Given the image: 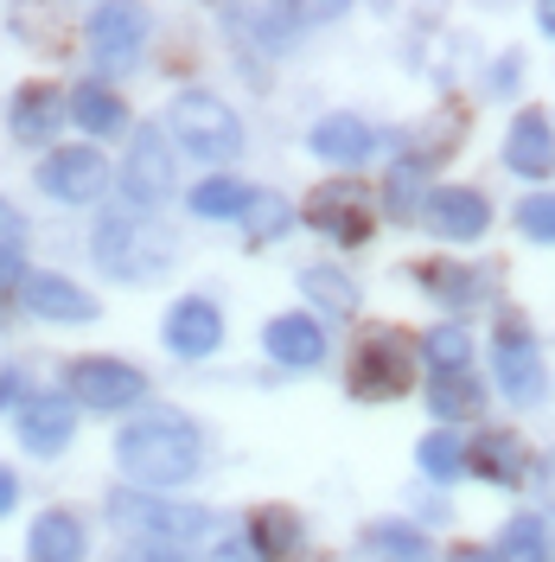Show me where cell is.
<instances>
[{
	"instance_id": "1",
	"label": "cell",
	"mask_w": 555,
	"mask_h": 562,
	"mask_svg": "<svg viewBox=\"0 0 555 562\" xmlns=\"http://www.w3.org/2000/svg\"><path fill=\"white\" fill-rule=\"evenodd\" d=\"M115 467L135 480V492L185 486L205 467V435H199V422L179 416V409H140L115 435Z\"/></svg>"
},
{
	"instance_id": "2",
	"label": "cell",
	"mask_w": 555,
	"mask_h": 562,
	"mask_svg": "<svg viewBox=\"0 0 555 562\" xmlns=\"http://www.w3.org/2000/svg\"><path fill=\"white\" fill-rule=\"evenodd\" d=\"M97 262H103L115 281H154L173 269V231H160L147 211H109V217H97Z\"/></svg>"
},
{
	"instance_id": "3",
	"label": "cell",
	"mask_w": 555,
	"mask_h": 562,
	"mask_svg": "<svg viewBox=\"0 0 555 562\" xmlns=\"http://www.w3.org/2000/svg\"><path fill=\"white\" fill-rule=\"evenodd\" d=\"M109 525L140 537L147 550H179L211 537V512L205 505H173L160 492H109Z\"/></svg>"
},
{
	"instance_id": "4",
	"label": "cell",
	"mask_w": 555,
	"mask_h": 562,
	"mask_svg": "<svg viewBox=\"0 0 555 562\" xmlns=\"http://www.w3.org/2000/svg\"><path fill=\"white\" fill-rule=\"evenodd\" d=\"M416 358H421V339H409L403 326H371L358 339V358H351V396L364 403H389L416 384Z\"/></svg>"
},
{
	"instance_id": "5",
	"label": "cell",
	"mask_w": 555,
	"mask_h": 562,
	"mask_svg": "<svg viewBox=\"0 0 555 562\" xmlns=\"http://www.w3.org/2000/svg\"><path fill=\"white\" fill-rule=\"evenodd\" d=\"M167 128H173V140L185 154H199V160H237V154H243V122H237V109L224 103V97H211V90L173 97Z\"/></svg>"
},
{
	"instance_id": "6",
	"label": "cell",
	"mask_w": 555,
	"mask_h": 562,
	"mask_svg": "<svg viewBox=\"0 0 555 562\" xmlns=\"http://www.w3.org/2000/svg\"><path fill=\"white\" fill-rule=\"evenodd\" d=\"M70 384V403H83V409H135L147 403V371L128 364V358H77L65 371Z\"/></svg>"
},
{
	"instance_id": "7",
	"label": "cell",
	"mask_w": 555,
	"mask_h": 562,
	"mask_svg": "<svg viewBox=\"0 0 555 562\" xmlns=\"http://www.w3.org/2000/svg\"><path fill=\"white\" fill-rule=\"evenodd\" d=\"M307 224L319 231V237H332V244H364L371 237V192L364 186H351V179H326V186H313L307 199Z\"/></svg>"
},
{
	"instance_id": "8",
	"label": "cell",
	"mask_w": 555,
	"mask_h": 562,
	"mask_svg": "<svg viewBox=\"0 0 555 562\" xmlns=\"http://www.w3.org/2000/svg\"><path fill=\"white\" fill-rule=\"evenodd\" d=\"M90 58H97V70H109V77H122V70L140 65V45H147V13L140 7H97L90 13Z\"/></svg>"
},
{
	"instance_id": "9",
	"label": "cell",
	"mask_w": 555,
	"mask_h": 562,
	"mask_svg": "<svg viewBox=\"0 0 555 562\" xmlns=\"http://www.w3.org/2000/svg\"><path fill=\"white\" fill-rule=\"evenodd\" d=\"M103 186H109V167L97 147H52L38 160V192L58 199V205H90Z\"/></svg>"
},
{
	"instance_id": "10",
	"label": "cell",
	"mask_w": 555,
	"mask_h": 562,
	"mask_svg": "<svg viewBox=\"0 0 555 562\" xmlns=\"http://www.w3.org/2000/svg\"><path fill=\"white\" fill-rule=\"evenodd\" d=\"M491 371H498V390L511 396V403H543V390H550V378H543V351H536V339L523 333L518 319H505L498 326V351H491Z\"/></svg>"
},
{
	"instance_id": "11",
	"label": "cell",
	"mask_w": 555,
	"mask_h": 562,
	"mask_svg": "<svg viewBox=\"0 0 555 562\" xmlns=\"http://www.w3.org/2000/svg\"><path fill=\"white\" fill-rule=\"evenodd\" d=\"M122 192L135 211H154L167 192H173V147L160 140V128H140L128 160H122Z\"/></svg>"
},
{
	"instance_id": "12",
	"label": "cell",
	"mask_w": 555,
	"mask_h": 562,
	"mask_svg": "<svg viewBox=\"0 0 555 562\" xmlns=\"http://www.w3.org/2000/svg\"><path fill=\"white\" fill-rule=\"evenodd\" d=\"M421 224L434 237H448V244H473V237H486L491 205H486V192H473V186H441V192H428Z\"/></svg>"
},
{
	"instance_id": "13",
	"label": "cell",
	"mask_w": 555,
	"mask_h": 562,
	"mask_svg": "<svg viewBox=\"0 0 555 562\" xmlns=\"http://www.w3.org/2000/svg\"><path fill=\"white\" fill-rule=\"evenodd\" d=\"M77 435V403L70 396H26L20 403V448L38 460H58Z\"/></svg>"
},
{
	"instance_id": "14",
	"label": "cell",
	"mask_w": 555,
	"mask_h": 562,
	"mask_svg": "<svg viewBox=\"0 0 555 562\" xmlns=\"http://www.w3.org/2000/svg\"><path fill=\"white\" fill-rule=\"evenodd\" d=\"M262 351H269L275 364H287V371H313V364L326 358V326L313 314H281V319H269Z\"/></svg>"
},
{
	"instance_id": "15",
	"label": "cell",
	"mask_w": 555,
	"mask_h": 562,
	"mask_svg": "<svg viewBox=\"0 0 555 562\" xmlns=\"http://www.w3.org/2000/svg\"><path fill=\"white\" fill-rule=\"evenodd\" d=\"M224 346V314L211 307V301H173V314H167V351L179 358H211V351Z\"/></svg>"
},
{
	"instance_id": "16",
	"label": "cell",
	"mask_w": 555,
	"mask_h": 562,
	"mask_svg": "<svg viewBox=\"0 0 555 562\" xmlns=\"http://www.w3.org/2000/svg\"><path fill=\"white\" fill-rule=\"evenodd\" d=\"M20 301H26V314L38 319H65V326H83V319H97V301L65 276H26L20 281Z\"/></svg>"
},
{
	"instance_id": "17",
	"label": "cell",
	"mask_w": 555,
	"mask_h": 562,
	"mask_svg": "<svg viewBox=\"0 0 555 562\" xmlns=\"http://www.w3.org/2000/svg\"><path fill=\"white\" fill-rule=\"evenodd\" d=\"M505 160H511V173L523 179H543L555 167V128L543 109H523L518 122H511V135H505Z\"/></svg>"
},
{
	"instance_id": "18",
	"label": "cell",
	"mask_w": 555,
	"mask_h": 562,
	"mask_svg": "<svg viewBox=\"0 0 555 562\" xmlns=\"http://www.w3.org/2000/svg\"><path fill=\"white\" fill-rule=\"evenodd\" d=\"M307 147L319 160H332V167H364V160L377 154V135H371V122H358V115H326V122H313Z\"/></svg>"
},
{
	"instance_id": "19",
	"label": "cell",
	"mask_w": 555,
	"mask_h": 562,
	"mask_svg": "<svg viewBox=\"0 0 555 562\" xmlns=\"http://www.w3.org/2000/svg\"><path fill=\"white\" fill-rule=\"evenodd\" d=\"M65 109L70 103H58L52 83H26V90L13 97V140H26V147H52V140H58V122H65Z\"/></svg>"
},
{
	"instance_id": "20",
	"label": "cell",
	"mask_w": 555,
	"mask_h": 562,
	"mask_svg": "<svg viewBox=\"0 0 555 562\" xmlns=\"http://www.w3.org/2000/svg\"><path fill=\"white\" fill-rule=\"evenodd\" d=\"M301 537H307V530H301V512H294V505H262V512L249 518V550L262 562H294L301 557Z\"/></svg>"
},
{
	"instance_id": "21",
	"label": "cell",
	"mask_w": 555,
	"mask_h": 562,
	"mask_svg": "<svg viewBox=\"0 0 555 562\" xmlns=\"http://www.w3.org/2000/svg\"><path fill=\"white\" fill-rule=\"evenodd\" d=\"M466 467H473L479 480H491V486H518L530 460H523V441L511 435V428H486V435L466 448Z\"/></svg>"
},
{
	"instance_id": "22",
	"label": "cell",
	"mask_w": 555,
	"mask_h": 562,
	"mask_svg": "<svg viewBox=\"0 0 555 562\" xmlns=\"http://www.w3.org/2000/svg\"><path fill=\"white\" fill-rule=\"evenodd\" d=\"M83 550H90V537H83V525L70 512L33 518V537H26V557L33 562H83Z\"/></svg>"
},
{
	"instance_id": "23",
	"label": "cell",
	"mask_w": 555,
	"mask_h": 562,
	"mask_svg": "<svg viewBox=\"0 0 555 562\" xmlns=\"http://www.w3.org/2000/svg\"><path fill=\"white\" fill-rule=\"evenodd\" d=\"M70 115H77V128H90L97 140L128 128V109H122V97H115L109 83H77V90H70Z\"/></svg>"
},
{
	"instance_id": "24",
	"label": "cell",
	"mask_w": 555,
	"mask_h": 562,
	"mask_svg": "<svg viewBox=\"0 0 555 562\" xmlns=\"http://www.w3.org/2000/svg\"><path fill=\"white\" fill-rule=\"evenodd\" d=\"M230 26H256V38H262V52H294V33L307 26V13L301 7H230L224 13Z\"/></svg>"
},
{
	"instance_id": "25",
	"label": "cell",
	"mask_w": 555,
	"mask_h": 562,
	"mask_svg": "<svg viewBox=\"0 0 555 562\" xmlns=\"http://www.w3.org/2000/svg\"><path fill=\"white\" fill-rule=\"evenodd\" d=\"M428 409L434 416H479L486 409V390H479V378L473 371H434L428 378Z\"/></svg>"
},
{
	"instance_id": "26",
	"label": "cell",
	"mask_w": 555,
	"mask_h": 562,
	"mask_svg": "<svg viewBox=\"0 0 555 562\" xmlns=\"http://www.w3.org/2000/svg\"><path fill=\"white\" fill-rule=\"evenodd\" d=\"M364 550L377 562H434V543L416 525H371L364 530Z\"/></svg>"
},
{
	"instance_id": "27",
	"label": "cell",
	"mask_w": 555,
	"mask_h": 562,
	"mask_svg": "<svg viewBox=\"0 0 555 562\" xmlns=\"http://www.w3.org/2000/svg\"><path fill=\"white\" fill-rule=\"evenodd\" d=\"M301 294L307 301H319V314H351L358 307V288H351L346 269H332V262H313V269H301Z\"/></svg>"
},
{
	"instance_id": "28",
	"label": "cell",
	"mask_w": 555,
	"mask_h": 562,
	"mask_svg": "<svg viewBox=\"0 0 555 562\" xmlns=\"http://www.w3.org/2000/svg\"><path fill=\"white\" fill-rule=\"evenodd\" d=\"M249 199H256L249 186H237V179H224V173H217V179H199L185 205H192V217H243Z\"/></svg>"
},
{
	"instance_id": "29",
	"label": "cell",
	"mask_w": 555,
	"mask_h": 562,
	"mask_svg": "<svg viewBox=\"0 0 555 562\" xmlns=\"http://www.w3.org/2000/svg\"><path fill=\"white\" fill-rule=\"evenodd\" d=\"M421 358H428L434 371H466V358H473V339H466V326H453V319L428 326V333H421Z\"/></svg>"
},
{
	"instance_id": "30",
	"label": "cell",
	"mask_w": 555,
	"mask_h": 562,
	"mask_svg": "<svg viewBox=\"0 0 555 562\" xmlns=\"http://www.w3.org/2000/svg\"><path fill=\"white\" fill-rule=\"evenodd\" d=\"M416 460H421V473H428V480H441V486H448V480L466 473V441L448 435V428H434V435L416 448Z\"/></svg>"
},
{
	"instance_id": "31",
	"label": "cell",
	"mask_w": 555,
	"mask_h": 562,
	"mask_svg": "<svg viewBox=\"0 0 555 562\" xmlns=\"http://www.w3.org/2000/svg\"><path fill=\"white\" fill-rule=\"evenodd\" d=\"M505 562H550V530H543V518L536 512H523V518H511L505 525Z\"/></svg>"
},
{
	"instance_id": "32",
	"label": "cell",
	"mask_w": 555,
	"mask_h": 562,
	"mask_svg": "<svg viewBox=\"0 0 555 562\" xmlns=\"http://www.w3.org/2000/svg\"><path fill=\"white\" fill-rule=\"evenodd\" d=\"M243 224H249V244H275L281 231L294 224V211H287V199H275V192H256L243 211Z\"/></svg>"
},
{
	"instance_id": "33",
	"label": "cell",
	"mask_w": 555,
	"mask_h": 562,
	"mask_svg": "<svg viewBox=\"0 0 555 562\" xmlns=\"http://www.w3.org/2000/svg\"><path fill=\"white\" fill-rule=\"evenodd\" d=\"M466 135V109L460 103H441V115H434V122H428V128H421V167H428V160H441V154H453V140Z\"/></svg>"
},
{
	"instance_id": "34",
	"label": "cell",
	"mask_w": 555,
	"mask_h": 562,
	"mask_svg": "<svg viewBox=\"0 0 555 562\" xmlns=\"http://www.w3.org/2000/svg\"><path fill=\"white\" fill-rule=\"evenodd\" d=\"M416 199L428 205V173H421V160H396V173H389V211H396V217H416Z\"/></svg>"
},
{
	"instance_id": "35",
	"label": "cell",
	"mask_w": 555,
	"mask_h": 562,
	"mask_svg": "<svg viewBox=\"0 0 555 562\" xmlns=\"http://www.w3.org/2000/svg\"><path fill=\"white\" fill-rule=\"evenodd\" d=\"M421 288H434L448 307H466V301H473V276L453 269V262H428V269H421Z\"/></svg>"
},
{
	"instance_id": "36",
	"label": "cell",
	"mask_w": 555,
	"mask_h": 562,
	"mask_svg": "<svg viewBox=\"0 0 555 562\" xmlns=\"http://www.w3.org/2000/svg\"><path fill=\"white\" fill-rule=\"evenodd\" d=\"M518 231H523V237H536V244H555V192L523 199V205H518Z\"/></svg>"
},
{
	"instance_id": "37",
	"label": "cell",
	"mask_w": 555,
	"mask_h": 562,
	"mask_svg": "<svg viewBox=\"0 0 555 562\" xmlns=\"http://www.w3.org/2000/svg\"><path fill=\"white\" fill-rule=\"evenodd\" d=\"M448 562H505V550H486V543H460Z\"/></svg>"
},
{
	"instance_id": "38",
	"label": "cell",
	"mask_w": 555,
	"mask_h": 562,
	"mask_svg": "<svg viewBox=\"0 0 555 562\" xmlns=\"http://www.w3.org/2000/svg\"><path fill=\"white\" fill-rule=\"evenodd\" d=\"M205 562H262V557H256L249 543H217V550H211Z\"/></svg>"
},
{
	"instance_id": "39",
	"label": "cell",
	"mask_w": 555,
	"mask_h": 562,
	"mask_svg": "<svg viewBox=\"0 0 555 562\" xmlns=\"http://www.w3.org/2000/svg\"><path fill=\"white\" fill-rule=\"evenodd\" d=\"M20 231H26V224H20V211L0 199V244H20Z\"/></svg>"
},
{
	"instance_id": "40",
	"label": "cell",
	"mask_w": 555,
	"mask_h": 562,
	"mask_svg": "<svg viewBox=\"0 0 555 562\" xmlns=\"http://www.w3.org/2000/svg\"><path fill=\"white\" fill-rule=\"evenodd\" d=\"M20 396H26V384H20V371L7 364V371H0V409H7V403H20Z\"/></svg>"
},
{
	"instance_id": "41",
	"label": "cell",
	"mask_w": 555,
	"mask_h": 562,
	"mask_svg": "<svg viewBox=\"0 0 555 562\" xmlns=\"http://www.w3.org/2000/svg\"><path fill=\"white\" fill-rule=\"evenodd\" d=\"M13 505H20V480H13V473H7V467H0V518H7V512H13Z\"/></svg>"
},
{
	"instance_id": "42",
	"label": "cell",
	"mask_w": 555,
	"mask_h": 562,
	"mask_svg": "<svg viewBox=\"0 0 555 562\" xmlns=\"http://www.w3.org/2000/svg\"><path fill=\"white\" fill-rule=\"evenodd\" d=\"M7 281H20V249L13 244H0V288H7Z\"/></svg>"
},
{
	"instance_id": "43",
	"label": "cell",
	"mask_w": 555,
	"mask_h": 562,
	"mask_svg": "<svg viewBox=\"0 0 555 562\" xmlns=\"http://www.w3.org/2000/svg\"><path fill=\"white\" fill-rule=\"evenodd\" d=\"M128 562H185V557H179V550H147V543H140Z\"/></svg>"
},
{
	"instance_id": "44",
	"label": "cell",
	"mask_w": 555,
	"mask_h": 562,
	"mask_svg": "<svg viewBox=\"0 0 555 562\" xmlns=\"http://www.w3.org/2000/svg\"><path fill=\"white\" fill-rule=\"evenodd\" d=\"M543 492H550V505H555V454H543Z\"/></svg>"
},
{
	"instance_id": "45",
	"label": "cell",
	"mask_w": 555,
	"mask_h": 562,
	"mask_svg": "<svg viewBox=\"0 0 555 562\" xmlns=\"http://www.w3.org/2000/svg\"><path fill=\"white\" fill-rule=\"evenodd\" d=\"M536 20H543V33H555V7H536Z\"/></svg>"
},
{
	"instance_id": "46",
	"label": "cell",
	"mask_w": 555,
	"mask_h": 562,
	"mask_svg": "<svg viewBox=\"0 0 555 562\" xmlns=\"http://www.w3.org/2000/svg\"><path fill=\"white\" fill-rule=\"evenodd\" d=\"M550 562H555V550H550Z\"/></svg>"
}]
</instances>
